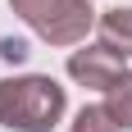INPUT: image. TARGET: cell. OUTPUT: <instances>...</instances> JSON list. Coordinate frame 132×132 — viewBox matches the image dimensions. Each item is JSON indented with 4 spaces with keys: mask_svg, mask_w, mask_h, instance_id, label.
Segmentation results:
<instances>
[{
    "mask_svg": "<svg viewBox=\"0 0 132 132\" xmlns=\"http://www.w3.org/2000/svg\"><path fill=\"white\" fill-rule=\"evenodd\" d=\"M68 132H123V128L109 119V109H105V105H82Z\"/></svg>",
    "mask_w": 132,
    "mask_h": 132,
    "instance_id": "8992f818",
    "label": "cell"
},
{
    "mask_svg": "<svg viewBox=\"0 0 132 132\" xmlns=\"http://www.w3.org/2000/svg\"><path fill=\"white\" fill-rule=\"evenodd\" d=\"M0 59H5V64H23L27 59V41L23 37H5L0 41Z\"/></svg>",
    "mask_w": 132,
    "mask_h": 132,
    "instance_id": "52a82bcc",
    "label": "cell"
},
{
    "mask_svg": "<svg viewBox=\"0 0 132 132\" xmlns=\"http://www.w3.org/2000/svg\"><path fill=\"white\" fill-rule=\"evenodd\" d=\"M68 96L55 78L27 73V78H5L0 82V123L14 132H50L64 119Z\"/></svg>",
    "mask_w": 132,
    "mask_h": 132,
    "instance_id": "6da1fadb",
    "label": "cell"
},
{
    "mask_svg": "<svg viewBox=\"0 0 132 132\" xmlns=\"http://www.w3.org/2000/svg\"><path fill=\"white\" fill-rule=\"evenodd\" d=\"M105 109H109V119L119 123L123 132H132V73H123L105 91Z\"/></svg>",
    "mask_w": 132,
    "mask_h": 132,
    "instance_id": "5b68a950",
    "label": "cell"
},
{
    "mask_svg": "<svg viewBox=\"0 0 132 132\" xmlns=\"http://www.w3.org/2000/svg\"><path fill=\"white\" fill-rule=\"evenodd\" d=\"M96 32H100V46H105V50H114L119 59H132V9L128 5L105 9L100 23H96Z\"/></svg>",
    "mask_w": 132,
    "mask_h": 132,
    "instance_id": "277c9868",
    "label": "cell"
},
{
    "mask_svg": "<svg viewBox=\"0 0 132 132\" xmlns=\"http://www.w3.org/2000/svg\"><path fill=\"white\" fill-rule=\"evenodd\" d=\"M14 14L23 18L41 41L50 46H78L87 32H91L96 14L91 0H9Z\"/></svg>",
    "mask_w": 132,
    "mask_h": 132,
    "instance_id": "7a4b0ae2",
    "label": "cell"
},
{
    "mask_svg": "<svg viewBox=\"0 0 132 132\" xmlns=\"http://www.w3.org/2000/svg\"><path fill=\"white\" fill-rule=\"evenodd\" d=\"M128 59H119L114 50H105V46H87V50H73L68 55V78L82 82V87H100V91H109L114 82L128 73Z\"/></svg>",
    "mask_w": 132,
    "mask_h": 132,
    "instance_id": "3957f363",
    "label": "cell"
}]
</instances>
